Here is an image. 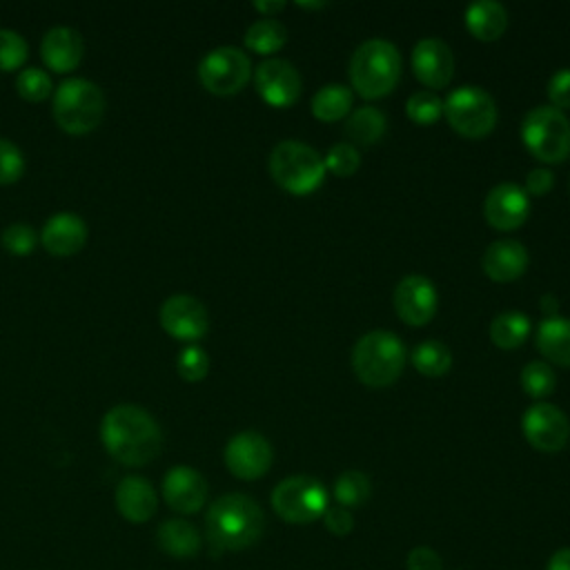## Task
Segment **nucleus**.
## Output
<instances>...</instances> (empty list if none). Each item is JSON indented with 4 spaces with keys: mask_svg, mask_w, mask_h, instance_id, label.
Here are the masks:
<instances>
[{
    "mask_svg": "<svg viewBox=\"0 0 570 570\" xmlns=\"http://www.w3.org/2000/svg\"><path fill=\"white\" fill-rule=\"evenodd\" d=\"M546 570H570V548L557 550V552L550 557Z\"/></svg>",
    "mask_w": 570,
    "mask_h": 570,
    "instance_id": "nucleus-45",
    "label": "nucleus"
},
{
    "mask_svg": "<svg viewBox=\"0 0 570 570\" xmlns=\"http://www.w3.org/2000/svg\"><path fill=\"white\" fill-rule=\"evenodd\" d=\"M158 548L176 559L194 557L200 550V534L198 530L185 519H167L156 530Z\"/></svg>",
    "mask_w": 570,
    "mask_h": 570,
    "instance_id": "nucleus-25",
    "label": "nucleus"
},
{
    "mask_svg": "<svg viewBox=\"0 0 570 570\" xmlns=\"http://www.w3.org/2000/svg\"><path fill=\"white\" fill-rule=\"evenodd\" d=\"M40 243L53 256H73L87 243V225L71 212L53 214L40 232Z\"/></svg>",
    "mask_w": 570,
    "mask_h": 570,
    "instance_id": "nucleus-19",
    "label": "nucleus"
},
{
    "mask_svg": "<svg viewBox=\"0 0 570 570\" xmlns=\"http://www.w3.org/2000/svg\"><path fill=\"white\" fill-rule=\"evenodd\" d=\"M254 87L267 105L285 109L298 100L303 82L292 62L281 58H267L254 71Z\"/></svg>",
    "mask_w": 570,
    "mask_h": 570,
    "instance_id": "nucleus-14",
    "label": "nucleus"
},
{
    "mask_svg": "<svg viewBox=\"0 0 570 570\" xmlns=\"http://www.w3.org/2000/svg\"><path fill=\"white\" fill-rule=\"evenodd\" d=\"M160 327L176 341L194 343L209 330V314L205 305L189 294L169 296L158 312Z\"/></svg>",
    "mask_w": 570,
    "mask_h": 570,
    "instance_id": "nucleus-12",
    "label": "nucleus"
},
{
    "mask_svg": "<svg viewBox=\"0 0 570 570\" xmlns=\"http://www.w3.org/2000/svg\"><path fill=\"white\" fill-rule=\"evenodd\" d=\"M323 163H325V169H330L334 176L347 178L356 174L361 165V154L352 142H336L334 147H330Z\"/></svg>",
    "mask_w": 570,
    "mask_h": 570,
    "instance_id": "nucleus-35",
    "label": "nucleus"
},
{
    "mask_svg": "<svg viewBox=\"0 0 570 570\" xmlns=\"http://www.w3.org/2000/svg\"><path fill=\"white\" fill-rule=\"evenodd\" d=\"M163 499L171 510L180 514H194L205 505L207 481L198 470L189 465H176L163 479Z\"/></svg>",
    "mask_w": 570,
    "mask_h": 570,
    "instance_id": "nucleus-18",
    "label": "nucleus"
},
{
    "mask_svg": "<svg viewBox=\"0 0 570 570\" xmlns=\"http://www.w3.org/2000/svg\"><path fill=\"white\" fill-rule=\"evenodd\" d=\"M554 185V176L546 167L530 169L525 176V194L528 196H546Z\"/></svg>",
    "mask_w": 570,
    "mask_h": 570,
    "instance_id": "nucleus-43",
    "label": "nucleus"
},
{
    "mask_svg": "<svg viewBox=\"0 0 570 570\" xmlns=\"http://www.w3.org/2000/svg\"><path fill=\"white\" fill-rule=\"evenodd\" d=\"M36 240H38L36 229H33L31 225H27V223H13V225H9V227H4V232H2V236H0L2 247H4L9 254H13V256H27V254H31L33 247H36Z\"/></svg>",
    "mask_w": 570,
    "mask_h": 570,
    "instance_id": "nucleus-37",
    "label": "nucleus"
},
{
    "mask_svg": "<svg viewBox=\"0 0 570 570\" xmlns=\"http://www.w3.org/2000/svg\"><path fill=\"white\" fill-rule=\"evenodd\" d=\"M287 42V29L276 18H261L245 31V47L254 53L269 56L283 49Z\"/></svg>",
    "mask_w": 570,
    "mask_h": 570,
    "instance_id": "nucleus-27",
    "label": "nucleus"
},
{
    "mask_svg": "<svg viewBox=\"0 0 570 570\" xmlns=\"http://www.w3.org/2000/svg\"><path fill=\"white\" fill-rule=\"evenodd\" d=\"M412 71L428 89H443L454 76L452 49L441 38H423L412 49Z\"/></svg>",
    "mask_w": 570,
    "mask_h": 570,
    "instance_id": "nucleus-17",
    "label": "nucleus"
},
{
    "mask_svg": "<svg viewBox=\"0 0 570 570\" xmlns=\"http://www.w3.org/2000/svg\"><path fill=\"white\" fill-rule=\"evenodd\" d=\"M325 171L321 154L301 140H283L269 154V174L274 183L294 196L316 191Z\"/></svg>",
    "mask_w": 570,
    "mask_h": 570,
    "instance_id": "nucleus-6",
    "label": "nucleus"
},
{
    "mask_svg": "<svg viewBox=\"0 0 570 570\" xmlns=\"http://www.w3.org/2000/svg\"><path fill=\"white\" fill-rule=\"evenodd\" d=\"M439 307V294L430 278L410 274L396 283L394 309L399 318L412 327L428 325Z\"/></svg>",
    "mask_w": 570,
    "mask_h": 570,
    "instance_id": "nucleus-15",
    "label": "nucleus"
},
{
    "mask_svg": "<svg viewBox=\"0 0 570 570\" xmlns=\"http://www.w3.org/2000/svg\"><path fill=\"white\" fill-rule=\"evenodd\" d=\"M16 89L18 94L29 100V102H42L45 98L51 96L53 91V85H51V78L47 71L38 69V67H29L24 71L18 73V80H16Z\"/></svg>",
    "mask_w": 570,
    "mask_h": 570,
    "instance_id": "nucleus-34",
    "label": "nucleus"
},
{
    "mask_svg": "<svg viewBox=\"0 0 570 570\" xmlns=\"http://www.w3.org/2000/svg\"><path fill=\"white\" fill-rule=\"evenodd\" d=\"M274 452L269 441L258 432H240L232 436L225 445V465L227 470L243 481L261 479L272 465Z\"/></svg>",
    "mask_w": 570,
    "mask_h": 570,
    "instance_id": "nucleus-13",
    "label": "nucleus"
},
{
    "mask_svg": "<svg viewBox=\"0 0 570 570\" xmlns=\"http://www.w3.org/2000/svg\"><path fill=\"white\" fill-rule=\"evenodd\" d=\"M272 508L287 523H309L325 514L327 490L314 476H287L272 490Z\"/></svg>",
    "mask_w": 570,
    "mask_h": 570,
    "instance_id": "nucleus-9",
    "label": "nucleus"
},
{
    "mask_svg": "<svg viewBox=\"0 0 570 570\" xmlns=\"http://www.w3.org/2000/svg\"><path fill=\"white\" fill-rule=\"evenodd\" d=\"M537 350L550 363L570 367V318L546 316L537 327Z\"/></svg>",
    "mask_w": 570,
    "mask_h": 570,
    "instance_id": "nucleus-24",
    "label": "nucleus"
},
{
    "mask_svg": "<svg viewBox=\"0 0 570 570\" xmlns=\"http://www.w3.org/2000/svg\"><path fill=\"white\" fill-rule=\"evenodd\" d=\"M100 441L118 463L138 468L160 454L163 432L145 407L122 403L102 416Z\"/></svg>",
    "mask_w": 570,
    "mask_h": 570,
    "instance_id": "nucleus-1",
    "label": "nucleus"
},
{
    "mask_svg": "<svg viewBox=\"0 0 570 570\" xmlns=\"http://www.w3.org/2000/svg\"><path fill=\"white\" fill-rule=\"evenodd\" d=\"M176 367H178V374L185 379V381H203L209 372V356L203 347L198 345H187L180 354H178V361H176Z\"/></svg>",
    "mask_w": 570,
    "mask_h": 570,
    "instance_id": "nucleus-38",
    "label": "nucleus"
},
{
    "mask_svg": "<svg viewBox=\"0 0 570 570\" xmlns=\"http://www.w3.org/2000/svg\"><path fill=\"white\" fill-rule=\"evenodd\" d=\"M334 499L341 508H358L370 499V479L358 470L343 472L334 483Z\"/></svg>",
    "mask_w": 570,
    "mask_h": 570,
    "instance_id": "nucleus-31",
    "label": "nucleus"
},
{
    "mask_svg": "<svg viewBox=\"0 0 570 570\" xmlns=\"http://www.w3.org/2000/svg\"><path fill=\"white\" fill-rule=\"evenodd\" d=\"M24 38L11 29H0V71H13L27 60Z\"/></svg>",
    "mask_w": 570,
    "mask_h": 570,
    "instance_id": "nucleus-36",
    "label": "nucleus"
},
{
    "mask_svg": "<svg viewBox=\"0 0 570 570\" xmlns=\"http://www.w3.org/2000/svg\"><path fill=\"white\" fill-rule=\"evenodd\" d=\"M323 519H325V528H327L332 534H336V537H343V534L352 532V528H354V519H352L350 510H347V508H341V505L327 508L325 514H323Z\"/></svg>",
    "mask_w": 570,
    "mask_h": 570,
    "instance_id": "nucleus-42",
    "label": "nucleus"
},
{
    "mask_svg": "<svg viewBox=\"0 0 570 570\" xmlns=\"http://www.w3.org/2000/svg\"><path fill=\"white\" fill-rule=\"evenodd\" d=\"M249 78L252 62L238 47H216L198 65V80L214 96H234Z\"/></svg>",
    "mask_w": 570,
    "mask_h": 570,
    "instance_id": "nucleus-10",
    "label": "nucleus"
},
{
    "mask_svg": "<svg viewBox=\"0 0 570 570\" xmlns=\"http://www.w3.org/2000/svg\"><path fill=\"white\" fill-rule=\"evenodd\" d=\"M407 570H441V557L428 548V546H416L410 550L407 559H405Z\"/></svg>",
    "mask_w": 570,
    "mask_h": 570,
    "instance_id": "nucleus-41",
    "label": "nucleus"
},
{
    "mask_svg": "<svg viewBox=\"0 0 570 570\" xmlns=\"http://www.w3.org/2000/svg\"><path fill=\"white\" fill-rule=\"evenodd\" d=\"M352 91L345 85H323L312 102L309 109L314 114V118H318L321 122H336L343 120L350 111H352Z\"/></svg>",
    "mask_w": 570,
    "mask_h": 570,
    "instance_id": "nucleus-26",
    "label": "nucleus"
},
{
    "mask_svg": "<svg viewBox=\"0 0 570 570\" xmlns=\"http://www.w3.org/2000/svg\"><path fill=\"white\" fill-rule=\"evenodd\" d=\"M265 517L261 505L240 492L216 499L205 517L207 539L220 550H245L263 534Z\"/></svg>",
    "mask_w": 570,
    "mask_h": 570,
    "instance_id": "nucleus-2",
    "label": "nucleus"
},
{
    "mask_svg": "<svg viewBox=\"0 0 570 570\" xmlns=\"http://www.w3.org/2000/svg\"><path fill=\"white\" fill-rule=\"evenodd\" d=\"M541 309H543L548 316H557V298H554L552 294L541 296Z\"/></svg>",
    "mask_w": 570,
    "mask_h": 570,
    "instance_id": "nucleus-46",
    "label": "nucleus"
},
{
    "mask_svg": "<svg viewBox=\"0 0 570 570\" xmlns=\"http://www.w3.org/2000/svg\"><path fill=\"white\" fill-rule=\"evenodd\" d=\"M405 114L414 125H432L443 116V100L439 98L436 91H416L407 98L405 102Z\"/></svg>",
    "mask_w": 570,
    "mask_h": 570,
    "instance_id": "nucleus-33",
    "label": "nucleus"
},
{
    "mask_svg": "<svg viewBox=\"0 0 570 570\" xmlns=\"http://www.w3.org/2000/svg\"><path fill=\"white\" fill-rule=\"evenodd\" d=\"M521 387L532 399H546L557 387V374L546 361H530L521 370Z\"/></svg>",
    "mask_w": 570,
    "mask_h": 570,
    "instance_id": "nucleus-32",
    "label": "nucleus"
},
{
    "mask_svg": "<svg viewBox=\"0 0 570 570\" xmlns=\"http://www.w3.org/2000/svg\"><path fill=\"white\" fill-rule=\"evenodd\" d=\"M24 171L22 151L7 138H0V185H11L20 180Z\"/></svg>",
    "mask_w": 570,
    "mask_h": 570,
    "instance_id": "nucleus-39",
    "label": "nucleus"
},
{
    "mask_svg": "<svg viewBox=\"0 0 570 570\" xmlns=\"http://www.w3.org/2000/svg\"><path fill=\"white\" fill-rule=\"evenodd\" d=\"M530 318L523 312H503L490 323V341L501 350H514L525 343Z\"/></svg>",
    "mask_w": 570,
    "mask_h": 570,
    "instance_id": "nucleus-30",
    "label": "nucleus"
},
{
    "mask_svg": "<svg viewBox=\"0 0 570 570\" xmlns=\"http://www.w3.org/2000/svg\"><path fill=\"white\" fill-rule=\"evenodd\" d=\"M548 98L554 109H570V67L554 71V76L548 82Z\"/></svg>",
    "mask_w": 570,
    "mask_h": 570,
    "instance_id": "nucleus-40",
    "label": "nucleus"
},
{
    "mask_svg": "<svg viewBox=\"0 0 570 570\" xmlns=\"http://www.w3.org/2000/svg\"><path fill=\"white\" fill-rule=\"evenodd\" d=\"M105 94L87 78H69L53 91V120L67 134L82 136L94 131L105 116Z\"/></svg>",
    "mask_w": 570,
    "mask_h": 570,
    "instance_id": "nucleus-5",
    "label": "nucleus"
},
{
    "mask_svg": "<svg viewBox=\"0 0 570 570\" xmlns=\"http://www.w3.org/2000/svg\"><path fill=\"white\" fill-rule=\"evenodd\" d=\"M465 29L481 42L499 40L508 29V11L501 2L479 0L465 9Z\"/></svg>",
    "mask_w": 570,
    "mask_h": 570,
    "instance_id": "nucleus-23",
    "label": "nucleus"
},
{
    "mask_svg": "<svg viewBox=\"0 0 570 570\" xmlns=\"http://www.w3.org/2000/svg\"><path fill=\"white\" fill-rule=\"evenodd\" d=\"M301 7L303 9H321V7H325V2H301Z\"/></svg>",
    "mask_w": 570,
    "mask_h": 570,
    "instance_id": "nucleus-47",
    "label": "nucleus"
},
{
    "mask_svg": "<svg viewBox=\"0 0 570 570\" xmlns=\"http://www.w3.org/2000/svg\"><path fill=\"white\" fill-rule=\"evenodd\" d=\"M410 361L414 365V370H419V374L436 379V376H445L452 367V352L445 343L430 338L419 343L412 354Z\"/></svg>",
    "mask_w": 570,
    "mask_h": 570,
    "instance_id": "nucleus-29",
    "label": "nucleus"
},
{
    "mask_svg": "<svg viewBox=\"0 0 570 570\" xmlns=\"http://www.w3.org/2000/svg\"><path fill=\"white\" fill-rule=\"evenodd\" d=\"M481 265L490 281L510 283L528 269V249L514 238H501L485 247Z\"/></svg>",
    "mask_w": 570,
    "mask_h": 570,
    "instance_id": "nucleus-21",
    "label": "nucleus"
},
{
    "mask_svg": "<svg viewBox=\"0 0 570 570\" xmlns=\"http://www.w3.org/2000/svg\"><path fill=\"white\" fill-rule=\"evenodd\" d=\"M85 53L82 36L71 27H53L45 33L40 45V56L45 65L56 73L73 71Z\"/></svg>",
    "mask_w": 570,
    "mask_h": 570,
    "instance_id": "nucleus-20",
    "label": "nucleus"
},
{
    "mask_svg": "<svg viewBox=\"0 0 570 570\" xmlns=\"http://www.w3.org/2000/svg\"><path fill=\"white\" fill-rule=\"evenodd\" d=\"M530 198L523 187L514 183H499L492 187L483 203V216L497 232H512L528 220Z\"/></svg>",
    "mask_w": 570,
    "mask_h": 570,
    "instance_id": "nucleus-16",
    "label": "nucleus"
},
{
    "mask_svg": "<svg viewBox=\"0 0 570 570\" xmlns=\"http://www.w3.org/2000/svg\"><path fill=\"white\" fill-rule=\"evenodd\" d=\"M521 140L537 160L559 165L570 156V120L552 105L532 107L521 122Z\"/></svg>",
    "mask_w": 570,
    "mask_h": 570,
    "instance_id": "nucleus-7",
    "label": "nucleus"
},
{
    "mask_svg": "<svg viewBox=\"0 0 570 570\" xmlns=\"http://www.w3.org/2000/svg\"><path fill=\"white\" fill-rule=\"evenodd\" d=\"M525 441L539 452H559L570 439V421L563 410L552 403L539 401L521 416Z\"/></svg>",
    "mask_w": 570,
    "mask_h": 570,
    "instance_id": "nucleus-11",
    "label": "nucleus"
},
{
    "mask_svg": "<svg viewBox=\"0 0 570 570\" xmlns=\"http://www.w3.org/2000/svg\"><path fill=\"white\" fill-rule=\"evenodd\" d=\"M347 71L352 89L365 100H376L399 85L401 53L390 40L372 38L356 47Z\"/></svg>",
    "mask_w": 570,
    "mask_h": 570,
    "instance_id": "nucleus-3",
    "label": "nucleus"
},
{
    "mask_svg": "<svg viewBox=\"0 0 570 570\" xmlns=\"http://www.w3.org/2000/svg\"><path fill=\"white\" fill-rule=\"evenodd\" d=\"M254 9L258 13H263V18H274L278 11L285 9V2L283 0H256Z\"/></svg>",
    "mask_w": 570,
    "mask_h": 570,
    "instance_id": "nucleus-44",
    "label": "nucleus"
},
{
    "mask_svg": "<svg viewBox=\"0 0 570 570\" xmlns=\"http://www.w3.org/2000/svg\"><path fill=\"white\" fill-rule=\"evenodd\" d=\"M116 508L131 523H145L156 514L158 494L142 476H125L116 488Z\"/></svg>",
    "mask_w": 570,
    "mask_h": 570,
    "instance_id": "nucleus-22",
    "label": "nucleus"
},
{
    "mask_svg": "<svg viewBox=\"0 0 570 570\" xmlns=\"http://www.w3.org/2000/svg\"><path fill=\"white\" fill-rule=\"evenodd\" d=\"M385 114L376 107H358L347 116L345 131L347 136L358 145H374L385 134Z\"/></svg>",
    "mask_w": 570,
    "mask_h": 570,
    "instance_id": "nucleus-28",
    "label": "nucleus"
},
{
    "mask_svg": "<svg viewBox=\"0 0 570 570\" xmlns=\"http://www.w3.org/2000/svg\"><path fill=\"white\" fill-rule=\"evenodd\" d=\"M405 358V345L394 332L372 330L356 341L352 352V367L363 385L385 387L401 376Z\"/></svg>",
    "mask_w": 570,
    "mask_h": 570,
    "instance_id": "nucleus-4",
    "label": "nucleus"
},
{
    "mask_svg": "<svg viewBox=\"0 0 570 570\" xmlns=\"http://www.w3.org/2000/svg\"><path fill=\"white\" fill-rule=\"evenodd\" d=\"M443 116L456 134L485 138L497 125V102L483 87L463 85L443 100Z\"/></svg>",
    "mask_w": 570,
    "mask_h": 570,
    "instance_id": "nucleus-8",
    "label": "nucleus"
}]
</instances>
